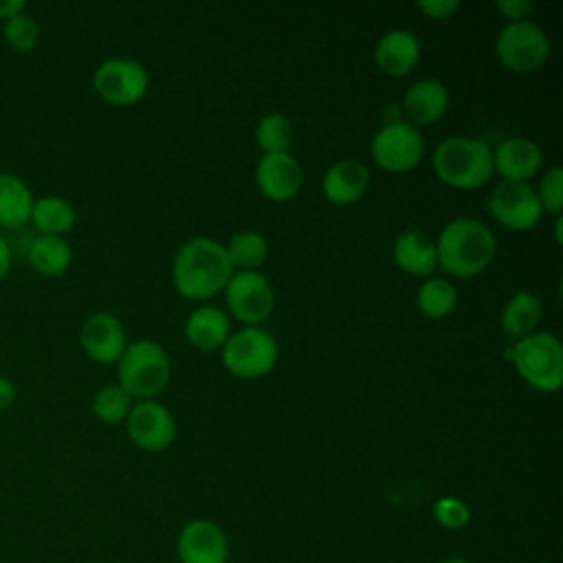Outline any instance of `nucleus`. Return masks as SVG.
I'll list each match as a JSON object with an SVG mask.
<instances>
[{
    "label": "nucleus",
    "instance_id": "1",
    "mask_svg": "<svg viewBox=\"0 0 563 563\" xmlns=\"http://www.w3.org/2000/svg\"><path fill=\"white\" fill-rule=\"evenodd\" d=\"M233 264L222 242L198 235L180 244L172 264L176 290L187 299H209L224 290Z\"/></svg>",
    "mask_w": 563,
    "mask_h": 563
},
{
    "label": "nucleus",
    "instance_id": "2",
    "mask_svg": "<svg viewBox=\"0 0 563 563\" xmlns=\"http://www.w3.org/2000/svg\"><path fill=\"white\" fill-rule=\"evenodd\" d=\"M438 266L455 277H473L486 271L497 253L495 233L475 218H455L435 240Z\"/></svg>",
    "mask_w": 563,
    "mask_h": 563
},
{
    "label": "nucleus",
    "instance_id": "3",
    "mask_svg": "<svg viewBox=\"0 0 563 563\" xmlns=\"http://www.w3.org/2000/svg\"><path fill=\"white\" fill-rule=\"evenodd\" d=\"M431 163L435 176L455 189H477L486 185L495 172L488 143L466 134L440 141Z\"/></svg>",
    "mask_w": 563,
    "mask_h": 563
},
{
    "label": "nucleus",
    "instance_id": "4",
    "mask_svg": "<svg viewBox=\"0 0 563 563\" xmlns=\"http://www.w3.org/2000/svg\"><path fill=\"white\" fill-rule=\"evenodd\" d=\"M510 358L532 389L552 394L563 385V345L556 334L543 330L515 341Z\"/></svg>",
    "mask_w": 563,
    "mask_h": 563
},
{
    "label": "nucleus",
    "instance_id": "5",
    "mask_svg": "<svg viewBox=\"0 0 563 563\" xmlns=\"http://www.w3.org/2000/svg\"><path fill=\"white\" fill-rule=\"evenodd\" d=\"M169 356L152 339L130 343L119 358V385L139 400H152L169 383Z\"/></svg>",
    "mask_w": 563,
    "mask_h": 563
},
{
    "label": "nucleus",
    "instance_id": "6",
    "mask_svg": "<svg viewBox=\"0 0 563 563\" xmlns=\"http://www.w3.org/2000/svg\"><path fill=\"white\" fill-rule=\"evenodd\" d=\"M499 62L512 73H534L550 55L548 33L532 20L508 22L495 42Z\"/></svg>",
    "mask_w": 563,
    "mask_h": 563
},
{
    "label": "nucleus",
    "instance_id": "7",
    "mask_svg": "<svg viewBox=\"0 0 563 563\" xmlns=\"http://www.w3.org/2000/svg\"><path fill=\"white\" fill-rule=\"evenodd\" d=\"M222 363L229 374L240 378L266 376L277 363V343L266 330L246 325L224 341Z\"/></svg>",
    "mask_w": 563,
    "mask_h": 563
},
{
    "label": "nucleus",
    "instance_id": "8",
    "mask_svg": "<svg viewBox=\"0 0 563 563\" xmlns=\"http://www.w3.org/2000/svg\"><path fill=\"white\" fill-rule=\"evenodd\" d=\"M374 163L391 174L413 169L424 154V139L418 128L405 121H387L369 141Z\"/></svg>",
    "mask_w": 563,
    "mask_h": 563
},
{
    "label": "nucleus",
    "instance_id": "9",
    "mask_svg": "<svg viewBox=\"0 0 563 563\" xmlns=\"http://www.w3.org/2000/svg\"><path fill=\"white\" fill-rule=\"evenodd\" d=\"M92 86L103 101L112 106H132L145 97L150 77L141 62L110 57L95 68Z\"/></svg>",
    "mask_w": 563,
    "mask_h": 563
},
{
    "label": "nucleus",
    "instance_id": "10",
    "mask_svg": "<svg viewBox=\"0 0 563 563\" xmlns=\"http://www.w3.org/2000/svg\"><path fill=\"white\" fill-rule=\"evenodd\" d=\"M224 297L231 314L246 325L266 321L275 303L271 282L260 271L233 273L224 286Z\"/></svg>",
    "mask_w": 563,
    "mask_h": 563
},
{
    "label": "nucleus",
    "instance_id": "11",
    "mask_svg": "<svg viewBox=\"0 0 563 563\" xmlns=\"http://www.w3.org/2000/svg\"><path fill=\"white\" fill-rule=\"evenodd\" d=\"M488 209L493 218L510 231H528L543 216L537 191L528 183L510 180H501L493 187L488 196Z\"/></svg>",
    "mask_w": 563,
    "mask_h": 563
},
{
    "label": "nucleus",
    "instance_id": "12",
    "mask_svg": "<svg viewBox=\"0 0 563 563\" xmlns=\"http://www.w3.org/2000/svg\"><path fill=\"white\" fill-rule=\"evenodd\" d=\"M125 424L130 440L145 451H163L176 438L174 416L156 400H139L132 405Z\"/></svg>",
    "mask_w": 563,
    "mask_h": 563
},
{
    "label": "nucleus",
    "instance_id": "13",
    "mask_svg": "<svg viewBox=\"0 0 563 563\" xmlns=\"http://www.w3.org/2000/svg\"><path fill=\"white\" fill-rule=\"evenodd\" d=\"M176 554L180 563H227L229 541L218 523L194 519L178 532Z\"/></svg>",
    "mask_w": 563,
    "mask_h": 563
},
{
    "label": "nucleus",
    "instance_id": "14",
    "mask_svg": "<svg viewBox=\"0 0 563 563\" xmlns=\"http://www.w3.org/2000/svg\"><path fill=\"white\" fill-rule=\"evenodd\" d=\"M255 180L268 200L286 202L299 194L303 172L290 152L264 154L255 167Z\"/></svg>",
    "mask_w": 563,
    "mask_h": 563
},
{
    "label": "nucleus",
    "instance_id": "15",
    "mask_svg": "<svg viewBox=\"0 0 563 563\" xmlns=\"http://www.w3.org/2000/svg\"><path fill=\"white\" fill-rule=\"evenodd\" d=\"M84 352L97 363H114L121 358L125 343L123 323L110 312H92L79 330Z\"/></svg>",
    "mask_w": 563,
    "mask_h": 563
},
{
    "label": "nucleus",
    "instance_id": "16",
    "mask_svg": "<svg viewBox=\"0 0 563 563\" xmlns=\"http://www.w3.org/2000/svg\"><path fill=\"white\" fill-rule=\"evenodd\" d=\"M495 172L510 183H528L543 167L541 147L528 136H508L493 152Z\"/></svg>",
    "mask_w": 563,
    "mask_h": 563
},
{
    "label": "nucleus",
    "instance_id": "17",
    "mask_svg": "<svg viewBox=\"0 0 563 563\" xmlns=\"http://www.w3.org/2000/svg\"><path fill=\"white\" fill-rule=\"evenodd\" d=\"M420 55H422L420 42L407 29L385 31L374 48V59L378 68L389 77L409 75L420 62Z\"/></svg>",
    "mask_w": 563,
    "mask_h": 563
},
{
    "label": "nucleus",
    "instance_id": "18",
    "mask_svg": "<svg viewBox=\"0 0 563 563\" xmlns=\"http://www.w3.org/2000/svg\"><path fill=\"white\" fill-rule=\"evenodd\" d=\"M446 108H449V90L442 81L431 77L413 81L407 88L402 99V112L413 128L435 123L438 119L444 117Z\"/></svg>",
    "mask_w": 563,
    "mask_h": 563
},
{
    "label": "nucleus",
    "instance_id": "19",
    "mask_svg": "<svg viewBox=\"0 0 563 563\" xmlns=\"http://www.w3.org/2000/svg\"><path fill=\"white\" fill-rule=\"evenodd\" d=\"M369 187V169L356 158H341L328 167L321 180L323 196L332 205H352Z\"/></svg>",
    "mask_w": 563,
    "mask_h": 563
},
{
    "label": "nucleus",
    "instance_id": "20",
    "mask_svg": "<svg viewBox=\"0 0 563 563\" xmlns=\"http://www.w3.org/2000/svg\"><path fill=\"white\" fill-rule=\"evenodd\" d=\"M394 262L409 275H431L438 268L435 242L418 229H405L394 240Z\"/></svg>",
    "mask_w": 563,
    "mask_h": 563
},
{
    "label": "nucleus",
    "instance_id": "21",
    "mask_svg": "<svg viewBox=\"0 0 563 563\" xmlns=\"http://www.w3.org/2000/svg\"><path fill=\"white\" fill-rule=\"evenodd\" d=\"M185 336L198 350H218L229 339V317L216 306H200L187 317Z\"/></svg>",
    "mask_w": 563,
    "mask_h": 563
},
{
    "label": "nucleus",
    "instance_id": "22",
    "mask_svg": "<svg viewBox=\"0 0 563 563\" xmlns=\"http://www.w3.org/2000/svg\"><path fill=\"white\" fill-rule=\"evenodd\" d=\"M541 314H543L541 299L530 290H519L506 301L501 310V330L506 336L519 341L537 332Z\"/></svg>",
    "mask_w": 563,
    "mask_h": 563
},
{
    "label": "nucleus",
    "instance_id": "23",
    "mask_svg": "<svg viewBox=\"0 0 563 563\" xmlns=\"http://www.w3.org/2000/svg\"><path fill=\"white\" fill-rule=\"evenodd\" d=\"M33 194L29 185L9 172H0V224L22 227L31 220Z\"/></svg>",
    "mask_w": 563,
    "mask_h": 563
},
{
    "label": "nucleus",
    "instance_id": "24",
    "mask_svg": "<svg viewBox=\"0 0 563 563\" xmlns=\"http://www.w3.org/2000/svg\"><path fill=\"white\" fill-rule=\"evenodd\" d=\"M26 260L42 275H59L70 266L73 249L64 235H37L26 249Z\"/></svg>",
    "mask_w": 563,
    "mask_h": 563
},
{
    "label": "nucleus",
    "instance_id": "25",
    "mask_svg": "<svg viewBox=\"0 0 563 563\" xmlns=\"http://www.w3.org/2000/svg\"><path fill=\"white\" fill-rule=\"evenodd\" d=\"M31 220L42 235H64L75 224V207L62 196H42L33 202Z\"/></svg>",
    "mask_w": 563,
    "mask_h": 563
},
{
    "label": "nucleus",
    "instance_id": "26",
    "mask_svg": "<svg viewBox=\"0 0 563 563\" xmlns=\"http://www.w3.org/2000/svg\"><path fill=\"white\" fill-rule=\"evenodd\" d=\"M416 306L427 319H444L457 306V288L444 277H429L416 292Z\"/></svg>",
    "mask_w": 563,
    "mask_h": 563
},
{
    "label": "nucleus",
    "instance_id": "27",
    "mask_svg": "<svg viewBox=\"0 0 563 563\" xmlns=\"http://www.w3.org/2000/svg\"><path fill=\"white\" fill-rule=\"evenodd\" d=\"M224 249L233 268L238 266L240 271H257L268 255L266 238L253 229L233 233L229 244H224Z\"/></svg>",
    "mask_w": 563,
    "mask_h": 563
},
{
    "label": "nucleus",
    "instance_id": "28",
    "mask_svg": "<svg viewBox=\"0 0 563 563\" xmlns=\"http://www.w3.org/2000/svg\"><path fill=\"white\" fill-rule=\"evenodd\" d=\"M292 123L282 112H268L255 125V141L264 154L288 152V147L292 145Z\"/></svg>",
    "mask_w": 563,
    "mask_h": 563
},
{
    "label": "nucleus",
    "instance_id": "29",
    "mask_svg": "<svg viewBox=\"0 0 563 563\" xmlns=\"http://www.w3.org/2000/svg\"><path fill=\"white\" fill-rule=\"evenodd\" d=\"M130 409H132V396L119 383L103 385L92 398V411L106 424L123 422Z\"/></svg>",
    "mask_w": 563,
    "mask_h": 563
},
{
    "label": "nucleus",
    "instance_id": "30",
    "mask_svg": "<svg viewBox=\"0 0 563 563\" xmlns=\"http://www.w3.org/2000/svg\"><path fill=\"white\" fill-rule=\"evenodd\" d=\"M4 42L15 51H31L40 42V24L33 15L20 11L2 24Z\"/></svg>",
    "mask_w": 563,
    "mask_h": 563
},
{
    "label": "nucleus",
    "instance_id": "31",
    "mask_svg": "<svg viewBox=\"0 0 563 563\" xmlns=\"http://www.w3.org/2000/svg\"><path fill=\"white\" fill-rule=\"evenodd\" d=\"M433 519L446 530H462L471 521V510L462 499L444 495L433 501Z\"/></svg>",
    "mask_w": 563,
    "mask_h": 563
},
{
    "label": "nucleus",
    "instance_id": "32",
    "mask_svg": "<svg viewBox=\"0 0 563 563\" xmlns=\"http://www.w3.org/2000/svg\"><path fill=\"white\" fill-rule=\"evenodd\" d=\"M537 198H539L543 211H550L554 216L561 213V209H563V169L559 165L550 167L541 176Z\"/></svg>",
    "mask_w": 563,
    "mask_h": 563
},
{
    "label": "nucleus",
    "instance_id": "33",
    "mask_svg": "<svg viewBox=\"0 0 563 563\" xmlns=\"http://www.w3.org/2000/svg\"><path fill=\"white\" fill-rule=\"evenodd\" d=\"M416 7H418L422 13H427L429 18L444 20V18H449L453 11L460 9V2H457V0H420Z\"/></svg>",
    "mask_w": 563,
    "mask_h": 563
},
{
    "label": "nucleus",
    "instance_id": "34",
    "mask_svg": "<svg viewBox=\"0 0 563 563\" xmlns=\"http://www.w3.org/2000/svg\"><path fill=\"white\" fill-rule=\"evenodd\" d=\"M497 11L504 18H508V22H517V20H526V15L532 11V2L530 0H499Z\"/></svg>",
    "mask_w": 563,
    "mask_h": 563
},
{
    "label": "nucleus",
    "instance_id": "35",
    "mask_svg": "<svg viewBox=\"0 0 563 563\" xmlns=\"http://www.w3.org/2000/svg\"><path fill=\"white\" fill-rule=\"evenodd\" d=\"M15 402V385L11 378L0 374V413Z\"/></svg>",
    "mask_w": 563,
    "mask_h": 563
},
{
    "label": "nucleus",
    "instance_id": "36",
    "mask_svg": "<svg viewBox=\"0 0 563 563\" xmlns=\"http://www.w3.org/2000/svg\"><path fill=\"white\" fill-rule=\"evenodd\" d=\"M26 2L24 0H0V20H9L15 13L24 11Z\"/></svg>",
    "mask_w": 563,
    "mask_h": 563
},
{
    "label": "nucleus",
    "instance_id": "37",
    "mask_svg": "<svg viewBox=\"0 0 563 563\" xmlns=\"http://www.w3.org/2000/svg\"><path fill=\"white\" fill-rule=\"evenodd\" d=\"M9 266H11V249H9V242L0 235V282L9 273Z\"/></svg>",
    "mask_w": 563,
    "mask_h": 563
},
{
    "label": "nucleus",
    "instance_id": "38",
    "mask_svg": "<svg viewBox=\"0 0 563 563\" xmlns=\"http://www.w3.org/2000/svg\"><path fill=\"white\" fill-rule=\"evenodd\" d=\"M561 227H563V220H561V213L556 216V222H554V235H556V242H561L563 240V235H561Z\"/></svg>",
    "mask_w": 563,
    "mask_h": 563
},
{
    "label": "nucleus",
    "instance_id": "39",
    "mask_svg": "<svg viewBox=\"0 0 563 563\" xmlns=\"http://www.w3.org/2000/svg\"><path fill=\"white\" fill-rule=\"evenodd\" d=\"M440 563H473V561H468V559H464V556H446V559H442Z\"/></svg>",
    "mask_w": 563,
    "mask_h": 563
},
{
    "label": "nucleus",
    "instance_id": "40",
    "mask_svg": "<svg viewBox=\"0 0 563 563\" xmlns=\"http://www.w3.org/2000/svg\"><path fill=\"white\" fill-rule=\"evenodd\" d=\"M227 563H231V561H227Z\"/></svg>",
    "mask_w": 563,
    "mask_h": 563
}]
</instances>
